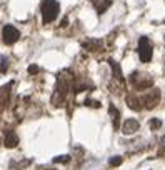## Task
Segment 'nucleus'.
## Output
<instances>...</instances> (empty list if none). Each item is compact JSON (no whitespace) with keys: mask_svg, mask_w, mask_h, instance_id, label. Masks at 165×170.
<instances>
[{"mask_svg":"<svg viewBox=\"0 0 165 170\" xmlns=\"http://www.w3.org/2000/svg\"><path fill=\"white\" fill-rule=\"evenodd\" d=\"M59 2L57 0H45L42 3V18H43V23H50L53 22L57 17H59Z\"/></svg>","mask_w":165,"mask_h":170,"instance_id":"nucleus-1","label":"nucleus"},{"mask_svg":"<svg viewBox=\"0 0 165 170\" xmlns=\"http://www.w3.org/2000/svg\"><path fill=\"white\" fill-rule=\"evenodd\" d=\"M138 55H140V60L143 64L152 60V45H150V40L147 37H140V42H138Z\"/></svg>","mask_w":165,"mask_h":170,"instance_id":"nucleus-2","label":"nucleus"},{"mask_svg":"<svg viewBox=\"0 0 165 170\" xmlns=\"http://www.w3.org/2000/svg\"><path fill=\"white\" fill-rule=\"evenodd\" d=\"M130 80H132V84L137 87V89H140V90L150 89V87L153 85V80L150 79L148 75H145V74H132Z\"/></svg>","mask_w":165,"mask_h":170,"instance_id":"nucleus-3","label":"nucleus"},{"mask_svg":"<svg viewBox=\"0 0 165 170\" xmlns=\"http://www.w3.org/2000/svg\"><path fill=\"white\" fill-rule=\"evenodd\" d=\"M2 37H3V42H5L7 45H12V43H15L18 40L20 32H18L13 25H5L2 30Z\"/></svg>","mask_w":165,"mask_h":170,"instance_id":"nucleus-4","label":"nucleus"},{"mask_svg":"<svg viewBox=\"0 0 165 170\" xmlns=\"http://www.w3.org/2000/svg\"><path fill=\"white\" fill-rule=\"evenodd\" d=\"M158 100H160V92L157 89H153V90H150L147 95H145V99H143V107L145 109H153L155 105L158 104Z\"/></svg>","mask_w":165,"mask_h":170,"instance_id":"nucleus-5","label":"nucleus"},{"mask_svg":"<svg viewBox=\"0 0 165 170\" xmlns=\"http://www.w3.org/2000/svg\"><path fill=\"white\" fill-rule=\"evenodd\" d=\"M138 129H140V124H138V120H135V119H127L122 125V132L125 135H132V134L137 132Z\"/></svg>","mask_w":165,"mask_h":170,"instance_id":"nucleus-6","label":"nucleus"},{"mask_svg":"<svg viewBox=\"0 0 165 170\" xmlns=\"http://www.w3.org/2000/svg\"><path fill=\"white\" fill-rule=\"evenodd\" d=\"M110 3H112V0H94V5L99 13H104L110 7Z\"/></svg>","mask_w":165,"mask_h":170,"instance_id":"nucleus-7","label":"nucleus"},{"mask_svg":"<svg viewBox=\"0 0 165 170\" xmlns=\"http://www.w3.org/2000/svg\"><path fill=\"white\" fill-rule=\"evenodd\" d=\"M109 110H110V115H112V120H114V129L119 130V129H120V124H119V120H120V112L115 109L114 105H110Z\"/></svg>","mask_w":165,"mask_h":170,"instance_id":"nucleus-8","label":"nucleus"},{"mask_svg":"<svg viewBox=\"0 0 165 170\" xmlns=\"http://www.w3.org/2000/svg\"><path fill=\"white\" fill-rule=\"evenodd\" d=\"M17 143H18V137L13 132L10 134H7V137H5V145L8 148H13V147H17Z\"/></svg>","mask_w":165,"mask_h":170,"instance_id":"nucleus-9","label":"nucleus"},{"mask_svg":"<svg viewBox=\"0 0 165 170\" xmlns=\"http://www.w3.org/2000/svg\"><path fill=\"white\" fill-rule=\"evenodd\" d=\"M127 104H129V107L130 109H133V110H140L142 109V104H140V100L138 99H135V97H132V95H129L127 97Z\"/></svg>","mask_w":165,"mask_h":170,"instance_id":"nucleus-10","label":"nucleus"},{"mask_svg":"<svg viewBox=\"0 0 165 170\" xmlns=\"http://www.w3.org/2000/svg\"><path fill=\"white\" fill-rule=\"evenodd\" d=\"M110 67H112V70H114V74H115V79H117L120 84H124V77H122V72H120V67L117 62H114V60H110Z\"/></svg>","mask_w":165,"mask_h":170,"instance_id":"nucleus-11","label":"nucleus"},{"mask_svg":"<svg viewBox=\"0 0 165 170\" xmlns=\"http://www.w3.org/2000/svg\"><path fill=\"white\" fill-rule=\"evenodd\" d=\"M7 69H8V59H7L5 55H0V72H2V74H5Z\"/></svg>","mask_w":165,"mask_h":170,"instance_id":"nucleus-12","label":"nucleus"},{"mask_svg":"<svg viewBox=\"0 0 165 170\" xmlns=\"http://www.w3.org/2000/svg\"><path fill=\"white\" fill-rule=\"evenodd\" d=\"M70 160V155H59V157H53V163H67Z\"/></svg>","mask_w":165,"mask_h":170,"instance_id":"nucleus-13","label":"nucleus"},{"mask_svg":"<svg viewBox=\"0 0 165 170\" xmlns=\"http://www.w3.org/2000/svg\"><path fill=\"white\" fill-rule=\"evenodd\" d=\"M120 163H122V157H119V155H115V157H112V158L109 160L110 167H119Z\"/></svg>","mask_w":165,"mask_h":170,"instance_id":"nucleus-14","label":"nucleus"},{"mask_svg":"<svg viewBox=\"0 0 165 170\" xmlns=\"http://www.w3.org/2000/svg\"><path fill=\"white\" fill-rule=\"evenodd\" d=\"M160 127H162V120H158V119H152V120H150V129H152V130H158Z\"/></svg>","mask_w":165,"mask_h":170,"instance_id":"nucleus-15","label":"nucleus"},{"mask_svg":"<svg viewBox=\"0 0 165 170\" xmlns=\"http://www.w3.org/2000/svg\"><path fill=\"white\" fill-rule=\"evenodd\" d=\"M40 72V69H38V65H30L28 67V74H32V75H35Z\"/></svg>","mask_w":165,"mask_h":170,"instance_id":"nucleus-16","label":"nucleus"},{"mask_svg":"<svg viewBox=\"0 0 165 170\" xmlns=\"http://www.w3.org/2000/svg\"><path fill=\"white\" fill-rule=\"evenodd\" d=\"M163 150H165V135L162 137V140H160V150H158V153L162 155V153H163Z\"/></svg>","mask_w":165,"mask_h":170,"instance_id":"nucleus-17","label":"nucleus"},{"mask_svg":"<svg viewBox=\"0 0 165 170\" xmlns=\"http://www.w3.org/2000/svg\"><path fill=\"white\" fill-rule=\"evenodd\" d=\"M67 22H69V20H67V17H65L64 20H62V27H65V25H67Z\"/></svg>","mask_w":165,"mask_h":170,"instance_id":"nucleus-18","label":"nucleus"},{"mask_svg":"<svg viewBox=\"0 0 165 170\" xmlns=\"http://www.w3.org/2000/svg\"><path fill=\"white\" fill-rule=\"evenodd\" d=\"M42 170H55V168H42Z\"/></svg>","mask_w":165,"mask_h":170,"instance_id":"nucleus-19","label":"nucleus"}]
</instances>
